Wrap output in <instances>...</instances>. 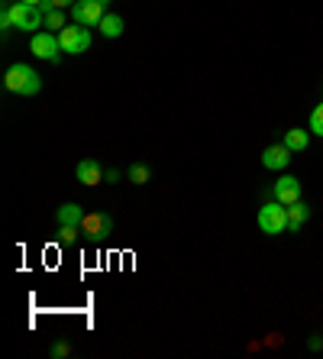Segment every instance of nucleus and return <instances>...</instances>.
Listing matches in <instances>:
<instances>
[{"instance_id": "obj_1", "label": "nucleus", "mask_w": 323, "mask_h": 359, "mask_svg": "<svg viewBox=\"0 0 323 359\" xmlns=\"http://www.w3.org/2000/svg\"><path fill=\"white\" fill-rule=\"evenodd\" d=\"M3 85H7L10 94H19V97H36L42 91V78L33 65L26 62H17V65L7 68V75H3Z\"/></svg>"}, {"instance_id": "obj_2", "label": "nucleus", "mask_w": 323, "mask_h": 359, "mask_svg": "<svg viewBox=\"0 0 323 359\" xmlns=\"http://www.w3.org/2000/svg\"><path fill=\"white\" fill-rule=\"evenodd\" d=\"M258 230L265 233V237H278V233H285L288 230V208L285 204H278V201H268L258 208Z\"/></svg>"}, {"instance_id": "obj_3", "label": "nucleus", "mask_w": 323, "mask_h": 359, "mask_svg": "<svg viewBox=\"0 0 323 359\" xmlns=\"http://www.w3.org/2000/svg\"><path fill=\"white\" fill-rule=\"evenodd\" d=\"M58 39H62V52H68V56H81V52H88L91 49V29L81 26V23H68V26L58 33Z\"/></svg>"}, {"instance_id": "obj_4", "label": "nucleus", "mask_w": 323, "mask_h": 359, "mask_svg": "<svg viewBox=\"0 0 323 359\" xmlns=\"http://www.w3.org/2000/svg\"><path fill=\"white\" fill-rule=\"evenodd\" d=\"M13 10V29H23V33H39V29L46 26V13L42 7H26V3H10Z\"/></svg>"}, {"instance_id": "obj_5", "label": "nucleus", "mask_w": 323, "mask_h": 359, "mask_svg": "<svg viewBox=\"0 0 323 359\" xmlns=\"http://www.w3.org/2000/svg\"><path fill=\"white\" fill-rule=\"evenodd\" d=\"M29 49H33V56L36 58L58 62V56H62V39H58V33L39 29V33H33V39H29Z\"/></svg>"}, {"instance_id": "obj_6", "label": "nucleus", "mask_w": 323, "mask_h": 359, "mask_svg": "<svg viewBox=\"0 0 323 359\" xmlns=\"http://www.w3.org/2000/svg\"><path fill=\"white\" fill-rule=\"evenodd\" d=\"M103 13H107V7H103L101 0H78L72 7V19L81 23V26H97L103 19Z\"/></svg>"}, {"instance_id": "obj_7", "label": "nucleus", "mask_w": 323, "mask_h": 359, "mask_svg": "<svg viewBox=\"0 0 323 359\" xmlns=\"http://www.w3.org/2000/svg\"><path fill=\"white\" fill-rule=\"evenodd\" d=\"M81 230L88 233L91 243H97V240H103V237H110L113 233V217L110 214H88L84 224H81Z\"/></svg>"}, {"instance_id": "obj_8", "label": "nucleus", "mask_w": 323, "mask_h": 359, "mask_svg": "<svg viewBox=\"0 0 323 359\" xmlns=\"http://www.w3.org/2000/svg\"><path fill=\"white\" fill-rule=\"evenodd\" d=\"M272 194H275L278 204H295V201H301V178H295V175H281V178L275 181V188H272Z\"/></svg>"}, {"instance_id": "obj_9", "label": "nucleus", "mask_w": 323, "mask_h": 359, "mask_svg": "<svg viewBox=\"0 0 323 359\" xmlns=\"http://www.w3.org/2000/svg\"><path fill=\"white\" fill-rule=\"evenodd\" d=\"M291 156H295V152L288 149L285 142H275V146H268V149L262 152V165H265L268 172H281L291 165Z\"/></svg>"}, {"instance_id": "obj_10", "label": "nucleus", "mask_w": 323, "mask_h": 359, "mask_svg": "<svg viewBox=\"0 0 323 359\" xmlns=\"http://www.w3.org/2000/svg\"><path fill=\"white\" fill-rule=\"evenodd\" d=\"M74 178L81 181L84 188H94V185H101L103 181V169L94 159H81L78 165H74Z\"/></svg>"}, {"instance_id": "obj_11", "label": "nucleus", "mask_w": 323, "mask_h": 359, "mask_svg": "<svg viewBox=\"0 0 323 359\" xmlns=\"http://www.w3.org/2000/svg\"><path fill=\"white\" fill-rule=\"evenodd\" d=\"M307 220H310V208H307V201H295V204H288V230H291V233L304 230Z\"/></svg>"}, {"instance_id": "obj_12", "label": "nucleus", "mask_w": 323, "mask_h": 359, "mask_svg": "<svg viewBox=\"0 0 323 359\" xmlns=\"http://www.w3.org/2000/svg\"><path fill=\"white\" fill-rule=\"evenodd\" d=\"M84 217H88V214H84V208L78 204V201H68V204H62V208L56 210L58 224H72V227H81Z\"/></svg>"}, {"instance_id": "obj_13", "label": "nucleus", "mask_w": 323, "mask_h": 359, "mask_svg": "<svg viewBox=\"0 0 323 359\" xmlns=\"http://www.w3.org/2000/svg\"><path fill=\"white\" fill-rule=\"evenodd\" d=\"M97 33H101L103 39L123 36V17H120V13H103V19L97 23Z\"/></svg>"}, {"instance_id": "obj_14", "label": "nucleus", "mask_w": 323, "mask_h": 359, "mask_svg": "<svg viewBox=\"0 0 323 359\" xmlns=\"http://www.w3.org/2000/svg\"><path fill=\"white\" fill-rule=\"evenodd\" d=\"M291 152H304L307 146H310V133L301 130V126H291V130H285V140H281Z\"/></svg>"}, {"instance_id": "obj_15", "label": "nucleus", "mask_w": 323, "mask_h": 359, "mask_svg": "<svg viewBox=\"0 0 323 359\" xmlns=\"http://www.w3.org/2000/svg\"><path fill=\"white\" fill-rule=\"evenodd\" d=\"M42 13H46V29H49V33H62V29L68 26V19H65V10L52 7V0H46V3H42Z\"/></svg>"}, {"instance_id": "obj_16", "label": "nucleus", "mask_w": 323, "mask_h": 359, "mask_svg": "<svg viewBox=\"0 0 323 359\" xmlns=\"http://www.w3.org/2000/svg\"><path fill=\"white\" fill-rule=\"evenodd\" d=\"M126 178L133 181V185H149V178H152V172H149V165H142V162H133L126 172Z\"/></svg>"}, {"instance_id": "obj_17", "label": "nucleus", "mask_w": 323, "mask_h": 359, "mask_svg": "<svg viewBox=\"0 0 323 359\" xmlns=\"http://www.w3.org/2000/svg\"><path fill=\"white\" fill-rule=\"evenodd\" d=\"M78 233H81V227H72V224H58V243H62V246H72L74 240H78Z\"/></svg>"}, {"instance_id": "obj_18", "label": "nucleus", "mask_w": 323, "mask_h": 359, "mask_svg": "<svg viewBox=\"0 0 323 359\" xmlns=\"http://www.w3.org/2000/svg\"><path fill=\"white\" fill-rule=\"evenodd\" d=\"M307 130L317 133V136H323V104L314 107V114H310V123H307Z\"/></svg>"}, {"instance_id": "obj_19", "label": "nucleus", "mask_w": 323, "mask_h": 359, "mask_svg": "<svg viewBox=\"0 0 323 359\" xmlns=\"http://www.w3.org/2000/svg\"><path fill=\"white\" fill-rule=\"evenodd\" d=\"M0 29H3V33L13 29V10H10V3H3V10H0Z\"/></svg>"}, {"instance_id": "obj_20", "label": "nucleus", "mask_w": 323, "mask_h": 359, "mask_svg": "<svg viewBox=\"0 0 323 359\" xmlns=\"http://www.w3.org/2000/svg\"><path fill=\"white\" fill-rule=\"evenodd\" d=\"M49 356H52V359H65V356H72V347H68V343H56V347L49 350Z\"/></svg>"}, {"instance_id": "obj_21", "label": "nucleus", "mask_w": 323, "mask_h": 359, "mask_svg": "<svg viewBox=\"0 0 323 359\" xmlns=\"http://www.w3.org/2000/svg\"><path fill=\"white\" fill-rule=\"evenodd\" d=\"M103 181H110V185H113V181H120V172H117V169H107V172H103Z\"/></svg>"}, {"instance_id": "obj_22", "label": "nucleus", "mask_w": 323, "mask_h": 359, "mask_svg": "<svg viewBox=\"0 0 323 359\" xmlns=\"http://www.w3.org/2000/svg\"><path fill=\"white\" fill-rule=\"evenodd\" d=\"M307 347H310V350H323V340H320V333H314V337L307 340Z\"/></svg>"}, {"instance_id": "obj_23", "label": "nucleus", "mask_w": 323, "mask_h": 359, "mask_svg": "<svg viewBox=\"0 0 323 359\" xmlns=\"http://www.w3.org/2000/svg\"><path fill=\"white\" fill-rule=\"evenodd\" d=\"M78 0H52V7H58V10H65V7H74Z\"/></svg>"}, {"instance_id": "obj_24", "label": "nucleus", "mask_w": 323, "mask_h": 359, "mask_svg": "<svg viewBox=\"0 0 323 359\" xmlns=\"http://www.w3.org/2000/svg\"><path fill=\"white\" fill-rule=\"evenodd\" d=\"M19 3H26V7H42L46 0H19Z\"/></svg>"}, {"instance_id": "obj_25", "label": "nucleus", "mask_w": 323, "mask_h": 359, "mask_svg": "<svg viewBox=\"0 0 323 359\" xmlns=\"http://www.w3.org/2000/svg\"><path fill=\"white\" fill-rule=\"evenodd\" d=\"M101 3H103V7H110V3H113V0H101Z\"/></svg>"}]
</instances>
